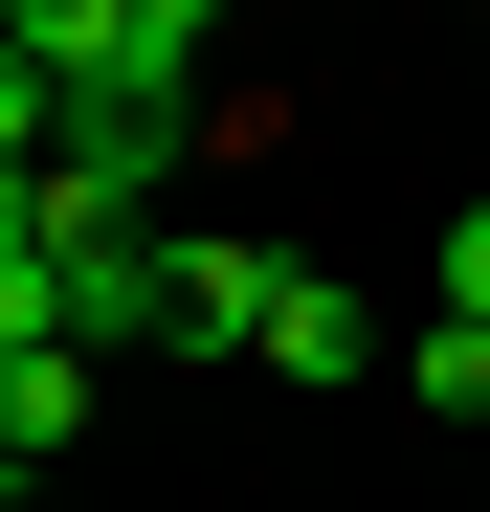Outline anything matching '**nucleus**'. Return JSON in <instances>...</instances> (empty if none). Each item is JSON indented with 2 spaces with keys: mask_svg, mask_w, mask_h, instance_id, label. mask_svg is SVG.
<instances>
[{
  "mask_svg": "<svg viewBox=\"0 0 490 512\" xmlns=\"http://www.w3.org/2000/svg\"><path fill=\"white\" fill-rule=\"evenodd\" d=\"M112 67H134V0H0V134H23V156L90 112Z\"/></svg>",
  "mask_w": 490,
  "mask_h": 512,
  "instance_id": "1",
  "label": "nucleus"
},
{
  "mask_svg": "<svg viewBox=\"0 0 490 512\" xmlns=\"http://www.w3.org/2000/svg\"><path fill=\"white\" fill-rule=\"evenodd\" d=\"M156 290H179V357H268L290 245H245V223H156Z\"/></svg>",
  "mask_w": 490,
  "mask_h": 512,
  "instance_id": "2",
  "label": "nucleus"
},
{
  "mask_svg": "<svg viewBox=\"0 0 490 512\" xmlns=\"http://www.w3.org/2000/svg\"><path fill=\"white\" fill-rule=\"evenodd\" d=\"M67 423H90V357L67 334H0V468H67Z\"/></svg>",
  "mask_w": 490,
  "mask_h": 512,
  "instance_id": "3",
  "label": "nucleus"
},
{
  "mask_svg": "<svg viewBox=\"0 0 490 512\" xmlns=\"http://www.w3.org/2000/svg\"><path fill=\"white\" fill-rule=\"evenodd\" d=\"M268 379H312V401H335V379H379V312H357L335 268H290V312H268Z\"/></svg>",
  "mask_w": 490,
  "mask_h": 512,
  "instance_id": "4",
  "label": "nucleus"
},
{
  "mask_svg": "<svg viewBox=\"0 0 490 512\" xmlns=\"http://www.w3.org/2000/svg\"><path fill=\"white\" fill-rule=\"evenodd\" d=\"M401 379H424L446 423H490V334H468V312H424V357H401Z\"/></svg>",
  "mask_w": 490,
  "mask_h": 512,
  "instance_id": "5",
  "label": "nucleus"
},
{
  "mask_svg": "<svg viewBox=\"0 0 490 512\" xmlns=\"http://www.w3.org/2000/svg\"><path fill=\"white\" fill-rule=\"evenodd\" d=\"M201 45H223V0H134V67H156V90H201Z\"/></svg>",
  "mask_w": 490,
  "mask_h": 512,
  "instance_id": "6",
  "label": "nucleus"
},
{
  "mask_svg": "<svg viewBox=\"0 0 490 512\" xmlns=\"http://www.w3.org/2000/svg\"><path fill=\"white\" fill-rule=\"evenodd\" d=\"M424 312H468V334H490V201H468V223L424 245Z\"/></svg>",
  "mask_w": 490,
  "mask_h": 512,
  "instance_id": "7",
  "label": "nucleus"
}]
</instances>
